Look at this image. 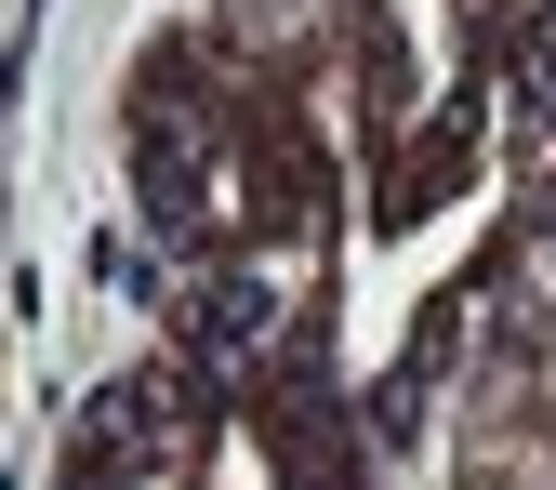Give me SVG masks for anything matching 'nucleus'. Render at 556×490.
<instances>
[{"mask_svg":"<svg viewBox=\"0 0 556 490\" xmlns=\"http://www.w3.org/2000/svg\"><path fill=\"white\" fill-rule=\"evenodd\" d=\"M199 331H213V344H252V331H265V292H252V278H226V292L199 305Z\"/></svg>","mask_w":556,"mask_h":490,"instance_id":"1","label":"nucleus"}]
</instances>
